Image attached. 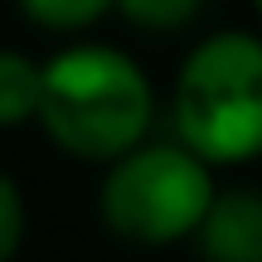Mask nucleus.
Here are the masks:
<instances>
[{
  "mask_svg": "<svg viewBox=\"0 0 262 262\" xmlns=\"http://www.w3.org/2000/svg\"><path fill=\"white\" fill-rule=\"evenodd\" d=\"M253 5H257V15H262V0H253Z\"/></svg>",
  "mask_w": 262,
  "mask_h": 262,
  "instance_id": "9",
  "label": "nucleus"
},
{
  "mask_svg": "<svg viewBox=\"0 0 262 262\" xmlns=\"http://www.w3.org/2000/svg\"><path fill=\"white\" fill-rule=\"evenodd\" d=\"M25 238V199H19V185L0 170V257H10Z\"/></svg>",
  "mask_w": 262,
  "mask_h": 262,
  "instance_id": "8",
  "label": "nucleus"
},
{
  "mask_svg": "<svg viewBox=\"0 0 262 262\" xmlns=\"http://www.w3.org/2000/svg\"><path fill=\"white\" fill-rule=\"evenodd\" d=\"M175 136L209 165L262 156V39L224 29L194 44L175 78Z\"/></svg>",
  "mask_w": 262,
  "mask_h": 262,
  "instance_id": "2",
  "label": "nucleus"
},
{
  "mask_svg": "<svg viewBox=\"0 0 262 262\" xmlns=\"http://www.w3.org/2000/svg\"><path fill=\"white\" fill-rule=\"evenodd\" d=\"M25 15L44 29H83L93 19H102L117 0H19Z\"/></svg>",
  "mask_w": 262,
  "mask_h": 262,
  "instance_id": "6",
  "label": "nucleus"
},
{
  "mask_svg": "<svg viewBox=\"0 0 262 262\" xmlns=\"http://www.w3.org/2000/svg\"><path fill=\"white\" fill-rule=\"evenodd\" d=\"M194 238L219 262H262V194L253 189L219 194L214 189V204L199 219Z\"/></svg>",
  "mask_w": 262,
  "mask_h": 262,
  "instance_id": "4",
  "label": "nucleus"
},
{
  "mask_svg": "<svg viewBox=\"0 0 262 262\" xmlns=\"http://www.w3.org/2000/svg\"><path fill=\"white\" fill-rule=\"evenodd\" d=\"M117 5H122L126 19H136L146 29H180L199 15L204 0H117Z\"/></svg>",
  "mask_w": 262,
  "mask_h": 262,
  "instance_id": "7",
  "label": "nucleus"
},
{
  "mask_svg": "<svg viewBox=\"0 0 262 262\" xmlns=\"http://www.w3.org/2000/svg\"><path fill=\"white\" fill-rule=\"evenodd\" d=\"M150 83L122 49L78 44L44 63L34 122L78 160H117L122 150L141 146L150 131Z\"/></svg>",
  "mask_w": 262,
  "mask_h": 262,
  "instance_id": "1",
  "label": "nucleus"
},
{
  "mask_svg": "<svg viewBox=\"0 0 262 262\" xmlns=\"http://www.w3.org/2000/svg\"><path fill=\"white\" fill-rule=\"evenodd\" d=\"M39 93H44V63L0 49V126H19L39 117Z\"/></svg>",
  "mask_w": 262,
  "mask_h": 262,
  "instance_id": "5",
  "label": "nucleus"
},
{
  "mask_svg": "<svg viewBox=\"0 0 262 262\" xmlns=\"http://www.w3.org/2000/svg\"><path fill=\"white\" fill-rule=\"evenodd\" d=\"M214 204L209 160L185 141L175 146H131L112 160L102 180V219L117 238L131 243H180L194 238L199 219Z\"/></svg>",
  "mask_w": 262,
  "mask_h": 262,
  "instance_id": "3",
  "label": "nucleus"
}]
</instances>
